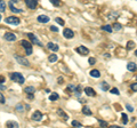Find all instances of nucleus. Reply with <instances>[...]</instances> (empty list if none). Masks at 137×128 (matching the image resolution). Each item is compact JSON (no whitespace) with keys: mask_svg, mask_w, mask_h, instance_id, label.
I'll return each mask as SVG.
<instances>
[{"mask_svg":"<svg viewBox=\"0 0 137 128\" xmlns=\"http://www.w3.org/2000/svg\"><path fill=\"white\" fill-rule=\"evenodd\" d=\"M10 79L13 81H16V82L21 83V85H23V83L25 82V78L19 72H13V73H10Z\"/></svg>","mask_w":137,"mask_h":128,"instance_id":"obj_1","label":"nucleus"},{"mask_svg":"<svg viewBox=\"0 0 137 128\" xmlns=\"http://www.w3.org/2000/svg\"><path fill=\"white\" fill-rule=\"evenodd\" d=\"M21 45L25 48L26 55H31V54H32L33 48H32V44H31V42H29L27 40H22V41H21Z\"/></svg>","mask_w":137,"mask_h":128,"instance_id":"obj_2","label":"nucleus"},{"mask_svg":"<svg viewBox=\"0 0 137 128\" xmlns=\"http://www.w3.org/2000/svg\"><path fill=\"white\" fill-rule=\"evenodd\" d=\"M5 22L8 23V24H14V25H18L19 23H21V21H19L18 17H15V16H8V17H6Z\"/></svg>","mask_w":137,"mask_h":128,"instance_id":"obj_3","label":"nucleus"},{"mask_svg":"<svg viewBox=\"0 0 137 128\" xmlns=\"http://www.w3.org/2000/svg\"><path fill=\"white\" fill-rule=\"evenodd\" d=\"M15 60L17 61V63H19L21 65H24V66H30V62L26 60L25 57L18 56V55H15Z\"/></svg>","mask_w":137,"mask_h":128,"instance_id":"obj_4","label":"nucleus"},{"mask_svg":"<svg viewBox=\"0 0 137 128\" xmlns=\"http://www.w3.org/2000/svg\"><path fill=\"white\" fill-rule=\"evenodd\" d=\"M27 37L30 38V40H31V41H32V44H34V45H38V46H41V47H42V42L40 41V40H39V39H38L37 38V36H34L33 33H27Z\"/></svg>","mask_w":137,"mask_h":128,"instance_id":"obj_5","label":"nucleus"},{"mask_svg":"<svg viewBox=\"0 0 137 128\" xmlns=\"http://www.w3.org/2000/svg\"><path fill=\"white\" fill-rule=\"evenodd\" d=\"M75 52L78 54H80V55H82V56H86L89 53V49L87 47H85V46H79V47L75 48Z\"/></svg>","mask_w":137,"mask_h":128,"instance_id":"obj_6","label":"nucleus"},{"mask_svg":"<svg viewBox=\"0 0 137 128\" xmlns=\"http://www.w3.org/2000/svg\"><path fill=\"white\" fill-rule=\"evenodd\" d=\"M25 5L30 9H36L38 5V0H25Z\"/></svg>","mask_w":137,"mask_h":128,"instance_id":"obj_7","label":"nucleus"},{"mask_svg":"<svg viewBox=\"0 0 137 128\" xmlns=\"http://www.w3.org/2000/svg\"><path fill=\"white\" fill-rule=\"evenodd\" d=\"M63 36L66 38V39H72V38L74 37V32L71 30V29H64Z\"/></svg>","mask_w":137,"mask_h":128,"instance_id":"obj_8","label":"nucleus"},{"mask_svg":"<svg viewBox=\"0 0 137 128\" xmlns=\"http://www.w3.org/2000/svg\"><path fill=\"white\" fill-rule=\"evenodd\" d=\"M4 38L7 41H15L16 40V36L14 33H11V32H6L4 34Z\"/></svg>","mask_w":137,"mask_h":128,"instance_id":"obj_9","label":"nucleus"},{"mask_svg":"<svg viewBox=\"0 0 137 128\" xmlns=\"http://www.w3.org/2000/svg\"><path fill=\"white\" fill-rule=\"evenodd\" d=\"M42 113L40 112V111H36V112H33V114H32V120L34 121H41V119H42Z\"/></svg>","mask_w":137,"mask_h":128,"instance_id":"obj_10","label":"nucleus"},{"mask_svg":"<svg viewBox=\"0 0 137 128\" xmlns=\"http://www.w3.org/2000/svg\"><path fill=\"white\" fill-rule=\"evenodd\" d=\"M85 93L87 96H90V97H93V96H95L96 95V91H94L91 87H86L85 88Z\"/></svg>","mask_w":137,"mask_h":128,"instance_id":"obj_11","label":"nucleus"},{"mask_svg":"<svg viewBox=\"0 0 137 128\" xmlns=\"http://www.w3.org/2000/svg\"><path fill=\"white\" fill-rule=\"evenodd\" d=\"M37 19H38V22H40V23H48L49 22V17L47 15H39Z\"/></svg>","mask_w":137,"mask_h":128,"instance_id":"obj_12","label":"nucleus"},{"mask_svg":"<svg viewBox=\"0 0 137 128\" xmlns=\"http://www.w3.org/2000/svg\"><path fill=\"white\" fill-rule=\"evenodd\" d=\"M47 47H48L49 50H53V52H57V50H58V45H56L54 42H48V44H47Z\"/></svg>","mask_w":137,"mask_h":128,"instance_id":"obj_13","label":"nucleus"},{"mask_svg":"<svg viewBox=\"0 0 137 128\" xmlns=\"http://www.w3.org/2000/svg\"><path fill=\"white\" fill-rule=\"evenodd\" d=\"M127 69H128L129 71H131V72L136 71V70H137V65H136V63H134V62H129V63L127 64Z\"/></svg>","mask_w":137,"mask_h":128,"instance_id":"obj_14","label":"nucleus"},{"mask_svg":"<svg viewBox=\"0 0 137 128\" xmlns=\"http://www.w3.org/2000/svg\"><path fill=\"white\" fill-rule=\"evenodd\" d=\"M89 74L91 75V77H94V78H100V72L98 71V70H91V71L89 72Z\"/></svg>","mask_w":137,"mask_h":128,"instance_id":"obj_15","label":"nucleus"},{"mask_svg":"<svg viewBox=\"0 0 137 128\" xmlns=\"http://www.w3.org/2000/svg\"><path fill=\"white\" fill-rule=\"evenodd\" d=\"M6 127H14V128H17L18 127V124L16 121H7L6 122Z\"/></svg>","mask_w":137,"mask_h":128,"instance_id":"obj_16","label":"nucleus"},{"mask_svg":"<svg viewBox=\"0 0 137 128\" xmlns=\"http://www.w3.org/2000/svg\"><path fill=\"white\" fill-rule=\"evenodd\" d=\"M24 91H25L26 94H33L34 91H36V89H34V87H32V86H27V87H25Z\"/></svg>","mask_w":137,"mask_h":128,"instance_id":"obj_17","label":"nucleus"},{"mask_svg":"<svg viewBox=\"0 0 137 128\" xmlns=\"http://www.w3.org/2000/svg\"><path fill=\"white\" fill-rule=\"evenodd\" d=\"M9 8H10V10L13 11V13H16V14L22 13V9H17V8H15L14 5H13V2H9Z\"/></svg>","mask_w":137,"mask_h":128,"instance_id":"obj_18","label":"nucleus"},{"mask_svg":"<svg viewBox=\"0 0 137 128\" xmlns=\"http://www.w3.org/2000/svg\"><path fill=\"white\" fill-rule=\"evenodd\" d=\"M82 113H83V114H86V116H91V114H93L88 106H83V108H82Z\"/></svg>","mask_w":137,"mask_h":128,"instance_id":"obj_19","label":"nucleus"},{"mask_svg":"<svg viewBox=\"0 0 137 128\" xmlns=\"http://www.w3.org/2000/svg\"><path fill=\"white\" fill-rule=\"evenodd\" d=\"M57 114H59L61 117H63L64 119H65V120H66V119H69V117H67V114H66L65 112H64V111H63L62 109H58V110H57Z\"/></svg>","mask_w":137,"mask_h":128,"instance_id":"obj_20","label":"nucleus"},{"mask_svg":"<svg viewBox=\"0 0 137 128\" xmlns=\"http://www.w3.org/2000/svg\"><path fill=\"white\" fill-rule=\"evenodd\" d=\"M119 16V13L118 11H112V13H110L108 15V18H111V19H114V18H117Z\"/></svg>","mask_w":137,"mask_h":128,"instance_id":"obj_21","label":"nucleus"},{"mask_svg":"<svg viewBox=\"0 0 137 128\" xmlns=\"http://www.w3.org/2000/svg\"><path fill=\"white\" fill-rule=\"evenodd\" d=\"M59 98V95L57 93H52V94L49 95V100L50 101H56V100H58Z\"/></svg>","mask_w":137,"mask_h":128,"instance_id":"obj_22","label":"nucleus"},{"mask_svg":"<svg viewBox=\"0 0 137 128\" xmlns=\"http://www.w3.org/2000/svg\"><path fill=\"white\" fill-rule=\"evenodd\" d=\"M100 88H102V91H109L110 89V86H109L108 82H105V81H103V82L100 83Z\"/></svg>","mask_w":137,"mask_h":128,"instance_id":"obj_23","label":"nucleus"},{"mask_svg":"<svg viewBox=\"0 0 137 128\" xmlns=\"http://www.w3.org/2000/svg\"><path fill=\"white\" fill-rule=\"evenodd\" d=\"M102 29H103L104 31H106V32H112V31H113V27H112L111 25H109V24L103 25V27H102Z\"/></svg>","mask_w":137,"mask_h":128,"instance_id":"obj_24","label":"nucleus"},{"mask_svg":"<svg viewBox=\"0 0 137 128\" xmlns=\"http://www.w3.org/2000/svg\"><path fill=\"white\" fill-rule=\"evenodd\" d=\"M48 61L50 62V63H54V62H56V61H57V55H56V54H52V55L48 57Z\"/></svg>","mask_w":137,"mask_h":128,"instance_id":"obj_25","label":"nucleus"},{"mask_svg":"<svg viewBox=\"0 0 137 128\" xmlns=\"http://www.w3.org/2000/svg\"><path fill=\"white\" fill-rule=\"evenodd\" d=\"M6 10V2L5 1H0V13H4V11Z\"/></svg>","mask_w":137,"mask_h":128,"instance_id":"obj_26","label":"nucleus"},{"mask_svg":"<svg viewBox=\"0 0 137 128\" xmlns=\"http://www.w3.org/2000/svg\"><path fill=\"white\" fill-rule=\"evenodd\" d=\"M121 118H122V119H121V120H122V124L127 125V122H128V116H127L126 113H122V114H121Z\"/></svg>","mask_w":137,"mask_h":128,"instance_id":"obj_27","label":"nucleus"},{"mask_svg":"<svg viewBox=\"0 0 137 128\" xmlns=\"http://www.w3.org/2000/svg\"><path fill=\"white\" fill-rule=\"evenodd\" d=\"M113 29H114V31H120L121 29H122V25L120 24V23H114V25H113Z\"/></svg>","mask_w":137,"mask_h":128,"instance_id":"obj_28","label":"nucleus"},{"mask_svg":"<svg viewBox=\"0 0 137 128\" xmlns=\"http://www.w3.org/2000/svg\"><path fill=\"white\" fill-rule=\"evenodd\" d=\"M49 1H50V2L55 6V7H57V6H61V5H62V1H61V0H49Z\"/></svg>","mask_w":137,"mask_h":128,"instance_id":"obj_29","label":"nucleus"},{"mask_svg":"<svg viewBox=\"0 0 137 128\" xmlns=\"http://www.w3.org/2000/svg\"><path fill=\"white\" fill-rule=\"evenodd\" d=\"M72 126H74V127H83L81 122H79V121H77V120L72 121Z\"/></svg>","mask_w":137,"mask_h":128,"instance_id":"obj_30","label":"nucleus"},{"mask_svg":"<svg viewBox=\"0 0 137 128\" xmlns=\"http://www.w3.org/2000/svg\"><path fill=\"white\" fill-rule=\"evenodd\" d=\"M134 47H135V42L134 41H128V44H127V49H133Z\"/></svg>","mask_w":137,"mask_h":128,"instance_id":"obj_31","label":"nucleus"},{"mask_svg":"<svg viewBox=\"0 0 137 128\" xmlns=\"http://www.w3.org/2000/svg\"><path fill=\"white\" fill-rule=\"evenodd\" d=\"M98 122H100V125L102 126V127H106V126H109V124L106 122V121L102 120V119H98Z\"/></svg>","mask_w":137,"mask_h":128,"instance_id":"obj_32","label":"nucleus"},{"mask_svg":"<svg viewBox=\"0 0 137 128\" xmlns=\"http://www.w3.org/2000/svg\"><path fill=\"white\" fill-rule=\"evenodd\" d=\"M110 91H111L112 94H115V95H119V94H120L119 89H118V88H115V87H113V88H112V89H111Z\"/></svg>","mask_w":137,"mask_h":128,"instance_id":"obj_33","label":"nucleus"},{"mask_svg":"<svg viewBox=\"0 0 137 128\" xmlns=\"http://www.w3.org/2000/svg\"><path fill=\"white\" fill-rule=\"evenodd\" d=\"M88 62H89L90 65H94V64L96 63V58H95V57H90V58L88 60Z\"/></svg>","mask_w":137,"mask_h":128,"instance_id":"obj_34","label":"nucleus"},{"mask_svg":"<svg viewBox=\"0 0 137 128\" xmlns=\"http://www.w3.org/2000/svg\"><path fill=\"white\" fill-rule=\"evenodd\" d=\"M16 111H17V112H22L23 111V105L22 104H17V105H16Z\"/></svg>","mask_w":137,"mask_h":128,"instance_id":"obj_35","label":"nucleus"},{"mask_svg":"<svg viewBox=\"0 0 137 128\" xmlns=\"http://www.w3.org/2000/svg\"><path fill=\"white\" fill-rule=\"evenodd\" d=\"M130 88H131V91H137V82L133 83V85L130 86Z\"/></svg>","mask_w":137,"mask_h":128,"instance_id":"obj_36","label":"nucleus"},{"mask_svg":"<svg viewBox=\"0 0 137 128\" xmlns=\"http://www.w3.org/2000/svg\"><path fill=\"white\" fill-rule=\"evenodd\" d=\"M55 21H56V22H57V23H59L61 25H64V21H63V19H62V18H59V17H56V18H55Z\"/></svg>","mask_w":137,"mask_h":128,"instance_id":"obj_37","label":"nucleus"},{"mask_svg":"<svg viewBox=\"0 0 137 128\" xmlns=\"http://www.w3.org/2000/svg\"><path fill=\"white\" fill-rule=\"evenodd\" d=\"M5 102H6V100H5V96L1 94V93H0V103H1V104H4Z\"/></svg>","mask_w":137,"mask_h":128,"instance_id":"obj_38","label":"nucleus"},{"mask_svg":"<svg viewBox=\"0 0 137 128\" xmlns=\"http://www.w3.org/2000/svg\"><path fill=\"white\" fill-rule=\"evenodd\" d=\"M126 108H127V110H128L129 112H133L134 111V108L130 105V104H126Z\"/></svg>","mask_w":137,"mask_h":128,"instance_id":"obj_39","label":"nucleus"},{"mask_svg":"<svg viewBox=\"0 0 137 128\" xmlns=\"http://www.w3.org/2000/svg\"><path fill=\"white\" fill-rule=\"evenodd\" d=\"M57 82H58L59 85H62V83L64 82V81H63V77H58V78H57Z\"/></svg>","mask_w":137,"mask_h":128,"instance_id":"obj_40","label":"nucleus"},{"mask_svg":"<svg viewBox=\"0 0 137 128\" xmlns=\"http://www.w3.org/2000/svg\"><path fill=\"white\" fill-rule=\"evenodd\" d=\"M50 30L54 31V32H57V31H58V29H57L56 27H54V25H50Z\"/></svg>","mask_w":137,"mask_h":128,"instance_id":"obj_41","label":"nucleus"},{"mask_svg":"<svg viewBox=\"0 0 137 128\" xmlns=\"http://www.w3.org/2000/svg\"><path fill=\"white\" fill-rule=\"evenodd\" d=\"M5 82V77L4 75H0V83H2Z\"/></svg>","mask_w":137,"mask_h":128,"instance_id":"obj_42","label":"nucleus"},{"mask_svg":"<svg viewBox=\"0 0 137 128\" xmlns=\"http://www.w3.org/2000/svg\"><path fill=\"white\" fill-rule=\"evenodd\" d=\"M27 98H29V100H33L34 98L33 94H27Z\"/></svg>","mask_w":137,"mask_h":128,"instance_id":"obj_43","label":"nucleus"},{"mask_svg":"<svg viewBox=\"0 0 137 128\" xmlns=\"http://www.w3.org/2000/svg\"><path fill=\"white\" fill-rule=\"evenodd\" d=\"M0 89H1V91H5V89H6V87H5V86H1V85H0Z\"/></svg>","mask_w":137,"mask_h":128,"instance_id":"obj_44","label":"nucleus"},{"mask_svg":"<svg viewBox=\"0 0 137 128\" xmlns=\"http://www.w3.org/2000/svg\"><path fill=\"white\" fill-rule=\"evenodd\" d=\"M19 0H11V2H18Z\"/></svg>","mask_w":137,"mask_h":128,"instance_id":"obj_45","label":"nucleus"},{"mask_svg":"<svg viewBox=\"0 0 137 128\" xmlns=\"http://www.w3.org/2000/svg\"><path fill=\"white\" fill-rule=\"evenodd\" d=\"M135 56L137 57V49H136V50H135Z\"/></svg>","mask_w":137,"mask_h":128,"instance_id":"obj_46","label":"nucleus"},{"mask_svg":"<svg viewBox=\"0 0 137 128\" xmlns=\"http://www.w3.org/2000/svg\"><path fill=\"white\" fill-rule=\"evenodd\" d=\"M0 21H1V15H0Z\"/></svg>","mask_w":137,"mask_h":128,"instance_id":"obj_47","label":"nucleus"},{"mask_svg":"<svg viewBox=\"0 0 137 128\" xmlns=\"http://www.w3.org/2000/svg\"><path fill=\"white\" fill-rule=\"evenodd\" d=\"M136 79H137V75H136Z\"/></svg>","mask_w":137,"mask_h":128,"instance_id":"obj_48","label":"nucleus"},{"mask_svg":"<svg viewBox=\"0 0 137 128\" xmlns=\"http://www.w3.org/2000/svg\"><path fill=\"white\" fill-rule=\"evenodd\" d=\"M0 1H1V0H0Z\"/></svg>","mask_w":137,"mask_h":128,"instance_id":"obj_49","label":"nucleus"}]
</instances>
